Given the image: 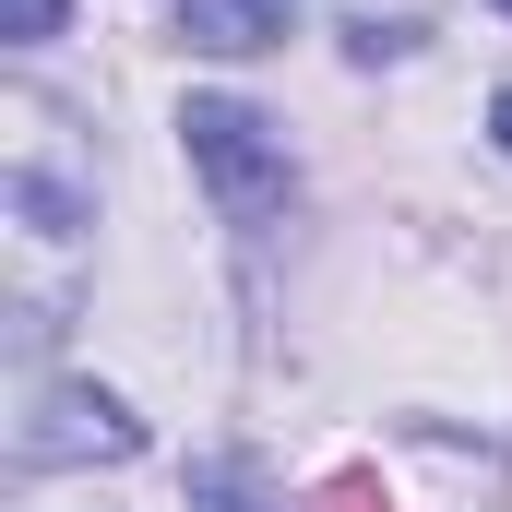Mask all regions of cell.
I'll use <instances>...</instances> for the list:
<instances>
[{
	"instance_id": "cell-1",
	"label": "cell",
	"mask_w": 512,
	"mask_h": 512,
	"mask_svg": "<svg viewBox=\"0 0 512 512\" xmlns=\"http://www.w3.org/2000/svg\"><path fill=\"white\" fill-rule=\"evenodd\" d=\"M179 143H191V179L215 191V215H227V227L286 215L298 167H286V143H274L262 108H239V96H191V108H179Z\"/></svg>"
},
{
	"instance_id": "cell-2",
	"label": "cell",
	"mask_w": 512,
	"mask_h": 512,
	"mask_svg": "<svg viewBox=\"0 0 512 512\" xmlns=\"http://www.w3.org/2000/svg\"><path fill=\"white\" fill-rule=\"evenodd\" d=\"M12 453H24V465H84V453H96V465H131V453H143V417H131L120 393H96V382H60L24 417Z\"/></svg>"
},
{
	"instance_id": "cell-3",
	"label": "cell",
	"mask_w": 512,
	"mask_h": 512,
	"mask_svg": "<svg viewBox=\"0 0 512 512\" xmlns=\"http://www.w3.org/2000/svg\"><path fill=\"white\" fill-rule=\"evenodd\" d=\"M179 36L215 48V60H251V48L286 36V12H274V0H179Z\"/></svg>"
},
{
	"instance_id": "cell-4",
	"label": "cell",
	"mask_w": 512,
	"mask_h": 512,
	"mask_svg": "<svg viewBox=\"0 0 512 512\" xmlns=\"http://www.w3.org/2000/svg\"><path fill=\"white\" fill-rule=\"evenodd\" d=\"M191 512H274V501H262L251 465H227V453H215V465H191Z\"/></svg>"
},
{
	"instance_id": "cell-5",
	"label": "cell",
	"mask_w": 512,
	"mask_h": 512,
	"mask_svg": "<svg viewBox=\"0 0 512 512\" xmlns=\"http://www.w3.org/2000/svg\"><path fill=\"white\" fill-rule=\"evenodd\" d=\"M0 12H12V48H48L60 36V0H0Z\"/></svg>"
},
{
	"instance_id": "cell-6",
	"label": "cell",
	"mask_w": 512,
	"mask_h": 512,
	"mask_svg": "<svg viewBox=\"0 0 512 512\" xmlns=\"http://www.w3.org/2000/svg\"><path fill=\"white\" fill-rule=\"evenodd\" d=\"M489 131H501V155H512V84H501V96H489Z\"/></svg>"
},
{
	"instance_id": "cell-7",
	"label": "cell",
	"mask_w": 512,
	"mask_h": 512,
	"mask_svg": "<svg viewBox=\"0 0 512 512\" xmlns=\"http://www.w3.org/2000/svg\"><path fill=\"white\" fill-rule=\"evenodd\" d=\"M501 12H512V0H501Z\"/></svg>"
}]
</instances>
